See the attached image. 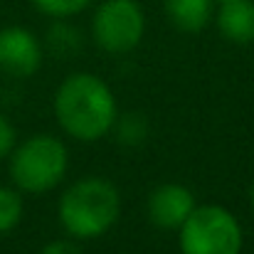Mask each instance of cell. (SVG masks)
I'll return each mask as SVG.
<instances>
[{
    "label": "cell",
    "instance_id": "cell-1",
    "mask_svg": "<svg viewBox=\"0 0 254 254\" xmlns=\"http://www.w3.org/2000/svg\"><path fill=\"white\" fill-rule=\"evenodd\" d=\"M52 109L60 128L79 143L106 138L119 116V101L111 86L91 72L69 74L57 86Z\"/></svg>",
    "mask_w": 254,
    "mask_h": 254
},
{
    "label": "cell",
    "instance_id": "cell-2",
    "mask_svg": "<svg viewBox=\"0 0 254 254\" xmlns=\"http://www.w3.org/2000/svg\"><path fill=\"white\" fill-rule=\"evenodd\" d=\"M57 217L72 240H99L121 217V192L109 178H79L60 195Z\"/></svg>",
    "mask_w": 254,
    "mask_h": 254
},
{
    "label": "cell",
    "instance_id": "cell-3",
    "mask_svg": "<svg viewBox=\"0 0 254 254\" xmlns=\"http://www.w3.org/2000/svg\"><path fill=\"white\" fill-rule=\"evenodd\" d=\"M7 161L10 180L20 192L47 195L64 180L69 170V151L62 138L52 133H35L17 143Z\"/></svg>",
    "mask_w": 254,
    "mask_h": 254
},
{
    "label": "cell",
    "instance_id": "cell-4",
    "mask_svg": "<svg viewBox=\"0 0 254 254\" xmlns=\"http://www.w3.org/2000/svg\"><path fill=\"white\" fill-rule=\"evenodd\" d=\"M180 254H242L245 232L232 210L217 202L195 205L178 230Z\"/></svg>",
    "mask_w": 254,
    "mask_h": 254
},
{
    "label": "cell",
    "instance_id": "cell-5",
    "mask_svg": "<svg viewBox=\"0 0 254 254\" xmlns=\"http://www.w3.org/2000/svg\"><path fill=\"white\" fill-rule=\"evenodd\" d=\"M146 35V12L138 0H104L91 15L94 45L106 55L133 52Z\"/></svg>",
    "mask_w": 254,
    "mask_h": 254
},
{
    "label": "cell",
    "instance_id": "cell-6",
    "mask_svg": "<svg viewBox=\"0 0 254 254\" xmlns=\"http://www.w3.org/2000/svg\"><path fill=\"white\" fill-rule=\"evenodd\" d=\"M42 57V42L32 30L22 25H7L0 30V72L27 79L40 72Z\"/></svg>",
    "mask_w": 254,
    "mask_h": 254
},
{
    "label": "cell",
    "instance_id": "cell-7",
    "mask_svg": "<svg viewBox=\"0 0 254 254\" xmlns=\"http://www.w3.org/2000/svg\"><path fill=\"white\" fill-rule=\"evenodd\" d=\"M195 195L188 185L183 183H161L158 188L151 190L146 200V215L151 225L166 232H178L180 225L190 217L195 210Z\"/></svg>",
    "mask_w": 254,
    "mask_h": 254
},
{
    "label": "cell",
    "instance_id": "cell-8",
    "mask_svg": "<svg viewBox=\"0 0 254 254\" xmlns=\"http://www.w3.org/2000/svg\"><path fill=\"white\" fill-rule=\"evenodd\" d=\"M217 32L232 45L254 42V0H230L220 2L215 12Z\"/></svg>",
    "mask_w": 254,
    "mask_h": 254
},
{
    "label": "cell",
    "instance_id": "cell-9",
    "mask_svg": "<svg viewBox=\"0 0 254 254\" xmlns=\"http://www.w3.org/2000/svg\"><path fill=\"white\" fill-rule=\"evenodd\" d=\"M215 0H163L168 22L185 35H197L212 22Z\"/></svg>",
    "mask_w": 254,
    "mask_h": 254
},
{
    "label": "cell",
    "instance_id": "cell-10",
    "mask_svg": "<svg viewBox=\"0 0 254 254\" xmlns=\"http://www.w3.org/2000/svg\"><path fill=\"white\" fill-rule=\"evenodd\" d=\"M111 133L116 136L119 146L124 148H138L148 141L151 136V124L146 119V114L141 111H126L116 116V124L111 128Z\"/></svg>",
    "mask_w": 254,
    "mask_h": 254
},
{
    "label": "cell",
    "instance_id": "cell-11",
    "mask_svg": "<svg viewBox=\"0 0 254 254\" xmlns=\"http://www.w3.org/2000/svg\"><path fill=\"white\" fill-rule=\"evenodd\" d=\"M84 40H82V30L69 25V20H55L47 27V47L60 55V57H72L79 55Z\"/></svg>",
    "mask_w": 254,
    "mask_h": 254
},
{
    "label": "cell",
    "instance_id": "cell-12",
    "mask_svg": "<svg viewBox=\"0 0 254 254\" xmlns=\"http://www.w3.org/2000/svg\"><path fill=\"white\" fill-rule=\"evenodd\" d=\"M22 220V192L12 185H0V235L12 232Z\"/></svg>",
    "mask_w": 254,
    "mask_h": 254
},
{
    "label": "cell",
    "instance_id": "cell-13",
    "mask_svg": "<svg viewBox=\"0 0 254 254\" xmlns=\"http://www.w3.org/2000/svg\"><path fill=\"white\" fill-rule=\"evenodd\" d=\"M91 2L94 0H32V5L52 20H69V17L89 10Z\"/></svg>",
    "mask_w": 254,
    "mask_h": 254
},
{
    "label": "cell",
    "instance_id": "cell-14",
    "mask_svg": "<svg viewBox=\"0 0 254 254\" xmlns=\"http://www.w3.org/2000/svg\"><path fill=\"white\" fill-rule=\"evenodd\" d=\"M15 146H17V128L7 116L0 114V161H5Z\"/></svg>",
    "mask_w": 254,
    "mask_h": 254
},
{
    "label": "cell",
    "instance_id": "cell-15",
    "mask_svg": "<svg viewBox=\"0 0 254 254\" xmlns=\"http://www.w3.org/2000/svg\"><path fill=\"white\" fill-rule=\"evenodd\" d=\"M40 254H82V250L77 240H52L40 250Z\"/></svg>",
    "mask_w": 254,
    "mask_h": 254
},
{
    "label": "cell",
    "instance_id": "cell-16",
    "mask_svg": "<svg viewBox=\"0 0 254 254\" xmlns=\"http://www.w3.org/2000/svg\"><path fill=\"white\" fill-rule=\"evenodd\" d=\"M250 205H252V210H254V180H252V185H250Z\"/></svg>",
    "mask_w": 254,
    "mask_h": 254
},
{
    "label": "cell",
    "instance_id": "cell-17",
    "mask_svg": "<svg viewBox=\"0 0 254 254\" xmlns=\"http://www.w3.org/2000/svg\"><path fill=\"white\" fill-rule=\"evenodd\" d=\"M215 2H217V5H220V2H230V0H215Z\"/></svg>",
    "mask_w": 254,
    "mask_h": 254
}]
</instances>
